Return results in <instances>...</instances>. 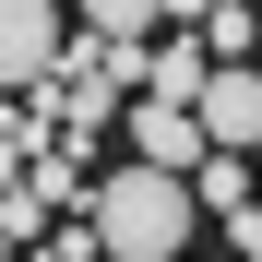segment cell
Masks as SVG:
<instances>
[{
	"mask_svg": "<svg viewBox=\"0 0 262 262\" xmlns=\"http://www.w3.org/2000/svg\"><path fill=\"white\" fill-rule=\"evenodd\" d=\"M191 227H203V214H191V191L179 179H167V167H107V179L96 191H83V238H96L107 262H191Z\"/></svg>",
	"mask_w": 262,
	"mask_h": 262,
	"instance_id": "obj_1",
	"label": "cell"
},
{
	"mask_svg": "<svg viewBox=\"0 0 262 262\" xmlns=\"http://www.w3.org/2000/svg\"><path fill=\"white\" fill-rule=\"evenodd\" d=\"M191 131H203V155H250V131H262V83L250 60H214L191 83Z\"/></svg>",
	"mask_w": 262,
	"mask_h": 262,
	"instance_id": "obj_2",
	"label": "cell"
},
{
	"mask_svg": "<svg viewBox=\"0 0 262 262\" xmlns=\"http://www.w3.org/2000/svg\"><path fill=\"white\" fill-rule=\"evenodd\" d=\"M72 48V24H60V0H0V96H24V83H48Z\"/></svg>",
	"mask_w": 262,
	"mask_h": 262,
	"instance_id": "obj_3",
	"label": "cell"
},
{
	"mask_svg": "<svg viewBox=\"0 0 262 262\" xmlns=\"http://www.w3.org/2000/svg\"><path fill=\"white\" fill-rule=\"evenodd\" d=\"M203 131H191V96H131V167H167V179H191Z\"/></svg>",
	"mask_w": 262,
	"mask_h": 262,
	"instance_id": "obj_4",
	"label": "cell"
},
{
	"mask_svg": "<svg viewBox=\"0 0 262 262\" xmlns=\"http://www.w3.org/2000/svg\"><path fill=\"white\" fill-rule=\"evenodd\" d=\"M83 24H96V48H143L167 24V0H83Z\"/></svg>",
	"mask_w": 262,
	"mask_h": 262,
	"instance_id": "obj_5",
	"label": "cell"
}]
</instances>
